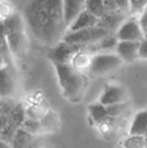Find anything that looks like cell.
<instances>
[{
  "label": "cell",
  "instance_id": "6da1fadb",
  "mask_svg": "<svg viewBox=\"0 0 147 148\" xmlns=\"http://www.w3.org/2000/svg\"><path fill=\"white\" fill-rule=\"evenodd\" d=\"M63 3L64 0H30L25 6V24L34 38L43 45H57L68 32Z\"/></svg>",
  "mask_w": 147,
  "mask_h": 148
},
{
  "label": "cell",
  "instance_id": "7a4b0ae2",
  "mask_svg": "<svg viewBox=\"0 0 147 148\" xmlns=\"http://www.w3.org/2000/svg\"><path fill=\"white\" fill-rule=\"evenodd\" d=\"M54 68L64 97L72 102L80 101L86 89L84 73L72 64H56Z\"/></svg>",
  "mask_w": 147,
  "mask_h": 148
},
{
  "label": "cell",
  "instance_id": "3957f363",
  "mask_svg": "<svg viewBox=\"0 0 147 148\" xmlns=\"http://www.w3.org/2000/svg\"><path fill=\"white\" fill-rule=\"evenodd\" d=\"M109 34L111 33H109L105 29L97 25V27L82 29V30H77V32H67V34L63 38V41L75 46H80L82 48V51H84L88 46L101 41Z\"/></svg>",
  "mask_w": 147,
  "mask_h": 148
},
{
  "label": "cell",
  "instance_id": "277c9868",
  "mask_svg": "<svg viewBox=\"0 0 147 148\" xmlns=\"http://www.w3.org/2000/svg\"><path fill=\"white\" fill-rule=\"evenodd\" d=\"M123 60L117 53H97L94 54L87 73L92 77H101L120 69Z\"/></svg>",
  "mask_w": 147,
  "mask_h": 148
},
{
  "label": "cell",
  "instance_id": "5b68a950",
  "mask_svg": "<svg viewBox=\"0 0 147 148\" xmlns=\"http://www.w3.org/2000/svg\"><path fill=\"white\" fill-rule=\"evenodd\" d=\"M82 51L80 46H75L68 43L65 41H60L58 42L57 45L52 46L48 52V59L53 63V65L56 64H71L74 58L76 57V54L78 52Z\"/></svg>",
  "mask_w": 147,
  "mask_h": 148
},
{
  "label": "cell",
  "instance_id": "8992f818",
  "mask_svg": "<svg viewBox=\"0 0 147 148\" xmlns=\"http://www.w3.org/2000/svg\"><path fill=\"white\" fill-rule=\"evenodd\" d=\"M116 36L120 41H142L146 38V34L140 22L135 19H127L117 30Z\"/></svg>",
  "mask_w": 147,
  "mask_h": 148
},
{
  "label": "cell",
  "instance_id": "52a82bcc",
  "mask_svg": "<svg viewBox=\"0 0 147 148\" xmlns=\"http://www.w3.org/2000/svg\"><path fill=\"white\" fill-rule=\"evenodd\" d=\"M128 99L127 90L120 84H106L102 90L99 102L105 106L115 105V103H123Z\"/></svg>",
  "mask_w": 147,
  "mask_h": 148
},
{
  "label": "cell",
  "instance_id": "ba28073f",
  "mask_svg": "<svg viewBox=\"0 0 147 148\" xmlns=\"http://www.w3.org/2000/svg\"><path fill=\"white\" fill-rule=\"evenodd\" d=\"M126 21H127V13H124L122 11L107 12L101 18H99L98 27L105 29L106 32L111 34H116L117 30L121 28V25Z\"/></svg>",
  "mask_w": 147,
  "mask_h": 148
},
{
  "label": "cell",
  "instance_id": "9c48e42d",
  "mask_svg": "<svg viewBox=\"0 0 147 148\" xmlns=\"http://www.w3.org/2000/svg\"><path fill=\"white\" fill-rule=\"evenodd\" d=\"M4 35V34H3ZM7 41V45L13 56L22 58L27 51V36L24 30H18L4 35Z\"/></svg>",
  "mask_w": 147,
  "mask_h": 148
},
{
  "label": "cell",
  "instance_id": "30bf717a",
  "mask_svg": "<svg viewBox=\"0 0 147 148\" xmlns=\"http://www.w3.org/2000/svg\"><path fill=\"white\" fill-rule=\"evenodd\" d=\"M141 41H120L116 47V53L121 57L123 63H133L139 57Z\"/></svg>",
  "mask_w": 147,
  "mask_h": 148
},
{
  "label": "cell",
  "instance_id": "8fae6325",
  "mask_svg": "<svg viewBox=\"0 0 147 148\" xmlns=\"http://www.w3.org/2000/svg\"><path fill=\"white\" fill-rule=\"evenodd\" d=\"M64 10V21L65 25L69 27L77 19V17L86 10V4L81 0H64L63 3Z\"/></svg>",
  "mask_w": 147,
  "mask_h": 148
},
{
  "label": "cell",
  "instance_id": "7c38bea8",
  "mask_svg": "<svg viewBox=\"0 0 147 148\" xmlns=\"http://www.w3.org/2000/svg\"><path fill=\"white\" fill-rule=\"evenodd\" d=\"M14 93V81L9 66H1L0 69V94L3 98H10Z\"/></svg>",
  "mask_w": 147,
  "mask_h": 148
},
{
  "label": "cell",
  "instance_id": "4fadbf2b",
  "mask_svg": "<svg viewBox=\"0 0 147 148\" xmlns=\"http://www.w3.org/2000/svg\"><path fill=\"white\" fill-rule=\"evenodd\" d=\"M98 23H99V18L95 17L91 12H88L87 10H84L77 17V19L69 27L68 32H77V30H82V29L93 28L97 27Z\"/></svg>",
  "mask_w": 147,
  "mask_h": 148
},
{
  "label": "cell",
  "instance_id": "5bb4252c",
  "mask_svg": "<svg viewBox=\"0 0 147 148\" xmlns=\"http://www.w3.org/2000/svg\"><path fill=\"white\" fill-rule=\"evenodd\" d=\"M18 30H24V19L18 13H11L1 21V34L6 35Z\"/></svg>",
  "mask_w": 147,
  "mask_h": 148
},
{
  "label": "cell",
  "instance_id": "9a60e30c",
  "mask_svg": "<svg viewBox=\"0 0 147 148\" xmlns=\"http://www.w3.org/2000/svg\"><path fill=\"white\" fill-rule=\"evenodd\" d=\"M129 135H147V110L140 111L135 114L129 129Z\"/></svg>",
  "mask_w": 147,
  "mask_h": 148
},
{
  "label": "cell",
  "instance_id": "2e32d148",
  "mask_svg": "<svg viewBox=\"0 0 147 148\" xmlns=\"http://www.w3.org/2000/svg\"><path fill=\"white\" fill-rule=\"evenodd\" d=\"M36 146V136L29 134L24 129L19 128L13 138L12 148H34Z\"/></svg>",
  "mask_w": 147,
  "mask_h": 148
},
{
  "label": "cell",
  "instance_id": "e0dca14e",
  "mask_svg": "<svg viewBox=\"0 0 147 148\" xmlns=\"http://www.w3.org/2000/svg\"><path fill=\"white\" fill-rule=\"evenodd\" d=\"M88 111H89V114L92 117L93 122L99 125L106 123L109 121V118H111L107 112V107L105 105H102V103H100L99 101L89 105Z\"/></svg>",
  "mask_w": 147,
  "mask_h": 148
},
{
  "label": "cell",
  "instance_id": "ac0fdd59",
  "mask_svg": "<svg viewBox=\"0 0 147 148\" xmlns=\"http://www.w3.org/2000/svg\"><path fill=\"white\" fill-rule=\"evenodd\" d=\"M27 118H28L27 110L24 108V106L22 105L21 102H18L17 105L14 106V108L12 110V112L10 113V123H13L14 125H17L18 128H21Z\"/></svg>",
  "mask_w": 147,
  "mask_h": 148
},
{
  "label": "cell",
  "instance_id": "d6986e66",
  "mask_svg": "<svg viewBox=\"0 0 147 148\" xmlns=\"http://www.w3.org/2000/svg\"><path fill=\"white\" fill-rule=\"evenodd\" d=\"M21 128L24 129L25 131H28L29 134L35 135V136H38L41 134V132L45 131L41 119H34V118H29V117L25 119V122L22 124Z\"/></svg>",
  "mask_w": 147,
  "mask_h": 148
},
{
  "label": "cell",
  "instance_id": "ffe728a7",
  "mask_svg": "<svg viewBox=\"0 0 147 148\" xmlns=\"http://www.w3.org/2000/svg\"><path fill=\"white\" fill-rule=\"evenodd\" d=\"M120 40L117 39L116 34H109L105 36L101 41L94 43L95 51H110V49H116L117 45H118Z\"/></svg>",
  "mask_w": 147,
  "mask_h": 148
},
{
  "label": "cell",
  "instance_id": "44dd1931",
  "mask_svg": "<svg viewBox=\"0 0 147 148\" xmlns=\"http://www.w3.org/2000/svg\"><path fill=\"white\" fill-rule=\"evenodd\" d=\"M123 148H147V140L145 136L129 135L122 142Z\"/></svg>",
  "mask_w": 147,
  "mask_h": 148
},
{
  "label": "cell",
  "instance_id": "7402d4cb",
  "mask_svg": "<svg viewBox=\"0 0 147 148\" xmlns=\"http://www.w3.org/2000/svg\"><path fill=\"white\" fill-rule=\"evenodd\" d=\"M86 10L98 18H101L106 13L104 1H102V0H87L86 1Z\"/></svg>",
  "mask_w": 147,
  "mask_h": 148
},
{
  "label": "cell",
  "instance_id": "603a6c76",
  "mask_svg": "<svg viewBox=\"0 0 147 148\" xmlns=\"http://www.w3.org/2000/svg\"><path fill=\"white\" fill-rule=\"evenodd\" d=\"M19 128L17 125H14L13 123H9L6 127L1 128V141H5L7 143H11L13 142V138L16 136V132Z\"/></svg>",
  "mask_w": 147,
  "mask_h": 148
},
{
  "label": "cell",
  "instance_id": "cb8c5ba5",
  "mask_svg": "<svg viewBox=\"0 0 147 148\" xmlns=\"http://www.w3.org/2000/svg\"><path fill=\"white\" fill-rule=\"evenodd\" d=\"M17 101H14L13 99L10 98H3L1 99V103H0V116H9L12 112V110L14 108V106L17 105Z\"/></svg>",
  "mask_w": 147,
  "mask_h": 148
},
{
  "label": "cell",
  "instance_id": "d4e9b609",
  "mask_svg": "<svg viewBox=\"0 0 147 148\" xmlns=\"http://www.w3.org/2000/svg\"><path fill=\"white\" fill-rule=\"evenodd\" d=\"M130 1V12L142 13L147 7V0H129Z\"/></svg>",
  "mask_w": 147,
  "mask_h": 148
},
{
  "label": "cell",
  "instance_id": "484cf974",
  "mask_svg": "<svg viewBox=\"0 0 147 148\" xmlns=\"http://www.w3.org/2000/svg\"><path fill=\"white\" fill-rule=\"evenodd\" d=\"M106 107H107V112L110 117H117V116H121L124 112V110H126V102L115 103V105H110Z\"/></svg>",
  "mask_w": 147,
  "mask_h": 148
},
{
  "label": "cell",
  "instance_id": "4316f807",
  "mask_svg": "<svg viewBox=\"0 0 147 148\" xmlns=\"http://www.w3.org/2000/svg\"><path fill=\"white\" fill-rule=\"evenodd\" d=\"M104 1V6H105V11L107 12H116V11H121L118 9V6L115 3V0H102Z\"/></svg>",
  "mask_w": 147,
  "mask_h": 148
},
{
  "label": "cell",
  "instance_id": "83f0119b",
  "mask_svg": "<svg viewBox=\"0 0 147 148\" xmlns=\"http://www.w3.org/2000/svg\"><path fill=\"white\" fill-rule=\"evenodd\" d=\"M115 3L118 6V9L124 12V13H128L130 12V1L129 0H115Z\"/></svg>",
  "mask_w": 147,
  "mask_h": 148
},
{
  "label": "cell",
  "instance_id": "f1b7e54d",
  "mask_svg": "<svg viewBox=\"0 0 147 148\" xmlns=\"http://www.w3.org/2000/svg\"><path fill=\"white\" fill-rule=\"evenodd\" d=\"M139 57H140L141 59H147V36L141 41L140 52H139Z\"/></svg>",
  "mask_w": 147,
  "mask_h": 148
},
{
  "label": "cell",
  "instance_id": "f546056e",
  "mask_svg": "<svg viewBox=\"0 0 147 148\" xmlns=\"http://www.w3.org/2000/svg\"><path fill=\"white\" fill-rule=\"evenodd\" d=\"M140 24H141V27H142V29H144V32H145V34H147V7L145 9V11L141 13V17H140Z\"/></svg>",
  "mask_w": 147,
  "mask_h": 148
},
{
  "label": "cell",
  "instance_id": "4dcf8cb0",
  "mask_svg": "<svg viewBox=\"0 0 147 148\" xmlns=\"http://www.w3.org/2000/svg\"><path fill=\"white\" fill-rule=\"evenodd\" d=\"M0 148H12V145L5 141H0Z\"/></svg>",
  "mask_w": 147,
  "mask_h": 148
},
{
  "label": "cell",
  "instance_id": "1f68e13d",
  "mask_svg": "<svg viewBox=\"0 0 147 148\" xmlns=\"http://www.w3.org/2000/svg\"><path fill=\"white\" fill-rule=\"evenodd\" d=\"M81 1H82V3H84V4H86V1H87V0H81Z\"/></svg>",
  "mask_w": 147,
  "mask_h": 148
},
{
  "label": "cell",
  "instance_id": "d6a6232c",
  "mask_svg": "<svg viewBox=\"0 0 147 148\" xmlns=\"http://www.w3.org/2000/svg\"><path fill=\"white\" fill-rule=\"evenodd\" d=\"M121 148H123V147H121Z\"/></svg>",
  "mask_w": 147,
  "mask_h": 148
},
{
  "label": "cell",
  "instance_id": "836d02e7",
  "mask_svg": "<svg viewBox=\"0 0 147 148\" xmlns=\"http://www.w3.org/2000/svg\"><path fill=\"white\" fill-rule=\"evenodd\" d=\"M146 36H147V35H146Z\"/></svg>",
  "mask_w": 147,
  "mask_h": 148
},
{
  "label": "cell",
  "instance_id": "e575fe53",
  "mask_svg": "<svg viewBox=\"0 0 147 148\" xmlns=\"http://www.w3.org/2000/svg\"><path fill=\"white\" fill-rule=\"evenodd\" d=\"M146 35H147V34H146Z\"/></svg>",
  "mask_w": 147,
  "mask_h": 148
}]
</instances>
